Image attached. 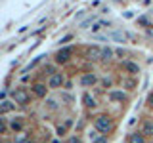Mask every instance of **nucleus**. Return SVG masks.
Segmentation results:
<instances>
[{"label":"nucleus","mask_w":153,"mask_h":143,"mask_svg":"<svg viewBox=\"0 0 153 143\" xmlns=\"http://www.w3.org/2000/svg\"><path fill=\"white\" fill-rule=\"evenodd\" d=\"M94 126H96V130H98V132H102V133H109V132L113 130V120L107 116V114H100V116H96Z\"/></svg>","instance_id":"1"},{"label":"nucleus","mask_w":153,"mask_h":143,"mask_svg":"<svg viewBox=\"0 0 153 143\" xmlns=\"http://www.w3.org/2000/svg\"><path fill=\"white\" fill-rule=\"evenodd\" d=\"M12 99L16 105H27L29 103V92L25 88H16L12 92Z\"/></svg>","instance_id":"2"},{"label":"nucleus","mask_w":153,"mask_h":143,"mask_svg":"<svg viewBox=\"0 0 153 143\" xmlns=\"http://www.w3.org/2000/svg\"><path fill=\"white\" fill-rule=\"evenodd\" d=\"M63 84H65V76L61 73H56V74H52L50 78H48V88H50V90H57V88H61Z\"/></svg>","instance_id":"3"},{"label":"nucleus","mask_w":153,"mask_h":143,"mask_svg":"<svg viewBox=\"0 0 153 143\" xmlns=\"http://www.w3.org/2000/svg\"><path fill=\"white\" fill-rule=\"evenodd\" d=\"M71 55H73V48H69V46L61 48V50L56 54V61H57V63H65V61H69Z\"/></svg>","instance_id":"4"},{"label":"nucleus","mask_w":153,"mask_h":143,"mask_svg":"<svg viewBox=\"0 0 153 143\" xmlns=\"http://www.w3.org/2000/svg\"><path fill=\"white\" fill-rule=\"evenodd\" d=\"M96 82H98V76H96L94 73H84L82 76H80V84H82L84 88H90V86H94Z\"/></svg>","instance_id":"5"},{"label":"nucleus","mask_w":153,"mask_h":143,"mask_svg":"<svg viewBox=\"0 0 153 143\" xmlns=\"http://www.w3.org/2000/svg\"><path fill=\"white\" fill-rule=\"evenodd\" d=\"M88 59H94V61H98V59H103V48L92 46V48L88 50Z\"/></svg>","instance_id":"6"},{"label":"nucleus","mask_w":153,"mask_h":143,"mask_svg":"<svg viewBox=\"0 0 153 143\" xmlns=\"http://www.w3.org/2000/svg\"><path fill=\"white\" fill-rule=\"evenodd\" d=\"M123 69L126 71L128 74H138V73H140V65L134 63V61H124V63H123Z\"/></svg>","instance_id":"7"},{"label":"nucleus","mask_w":153,"mask_h":143,"mask_svg":"<svg viewBox=\"0 0 153 143\" xmlns=\"http://www.w3.org/2000/svg\"><path fill=\"white\" fill-rule=\"evenodd\" d=\"M33 92H35L36 97H46L48 88H46V84H35V86H33Z\"/></svg>","instance_id":"8"},{"label":"nucleus","mask_w":153,"mask_h":143,"mask_svg":"<svg viewBox=\"0 0 153 143\" xmlns=\"http://www.w3.org/2000/svg\"><path fill=\"white\" fill-rule=\"evenodd\" d=\"M142 133L143 136H153V120H146L142 124Z\"/></svg>","instance_id":"9"},{"label":"nucleus","mask_w":153,"mask_h":143,"mask_svg":"<svg viewBox=\"0 0 153 143\" xmlns=\"http://www.w3.org/2000/svg\"><path fill=\"white\" fill-rule=\"evenodd\" d=\"M128 143H146V136H143L142 132H136V133H132V136H130Z\"/></svg>","instance_id":"10"},{"label":"nucleus","mask_w":153,"mask_h":143,"mask_svg":"<svg viewBox=\"0 0 153 143\" xmlns=\"http://www.w3.org/2000/svg\"><path fill=\"white\" fill-rule=\"evenodd\" d=\"M13 107H16V103H12V101H8V99H4L2 105H0V113H2V114H6V113L12 111Z\"/></svg>","instance_id":"11"},{"label":"nucleus","mask_w":153,"mask_h":143,"mask_svg":"<svg viewBox=\"0 0 153 143\" xmlns=\"http://www.w3.org/2000/svg\"><path fill=\"white\" fill-rule=\"evenodd\" d=\"M107 97L111 99V101H124V99H126V95H124L123 92H109Z\"/></svg>","instance_id":"12"},{"label":"nucleus","mask_w":153,"mask_h":143,"mask_svg":"<svg viewBox=\"0 0 153 143\" xmlns=\"http://www.w3.org/2000/svg\"><path fill=\"white\" fill-rule=\"evenodd\" d=\"M82 101H84V105H86V107H90V109H92V107H96V97H94V95H90V94H84Z\"/></svg>","instance_id":"13"},{"label":"nucleus","mask_w":153,"mask_h":143,"mask_svg":"<svg viewBox=\"0 0 153 143\" xmlns=\"http://www.w3.org/2000/svg\"><path fill=\"white\" fill-rule=\"evenodd\" d=\"M10 128H12L13 132H23V120L21 118H17V120H12V124H10Z\"/></svg>","instance_id":"14"},{"label":"nucleus","mask_w":153,"mask_h":143,"mask_svg":"<svg viewBox=\"0 0 153 143\" xmlns=\"http://www.w3.org/2000/svg\"><path fill=\"white\" fill-rule=\"evenodd\" d=\"M25 139H27V133L19 132L17 136H16V139H13V141H16V143H25Z\"/></svg>","instance_id":"15"},{"label":"nucleus","mask_w":153,"mask_h":143,"mask_svg":"<svg viewBox=\"0 0 153 143\" xmlns=\"http://www.w3.org/2000/svg\"><path fill=\"white\" fill-rule=\"evenodd\" d=\"M113 57V50L111 48H103V59H111Z\"/></svg>","instance_id":"16"},{"label":"nucleus","mask_w":153,"mask_h":143,"mask_svg":"<svg viewBox=\"0 0 153 143\" xmlns=\"http://www.w3.org/2000/svg\"><path fill=\"white\" fill-rule=\"evenodd\" d=\"M107 25H109V23H105V21H98V23H96V25L92 27V31L96 32V31H100L102 27H107Z\"/></svg>","instance_id":"17"},{"label":"nucleus","mask_w":153,"mask_h":143,"mask_svg":"<svg viewBox=\"0 0 153 143\" xmlns=\"http://www.w3.org/2000/svg\"><path fill=\"white\" fill-rule=\"evenodd\" d=\"M113 38H117V40L124 42V40H126V35H124V32H115V35H113Z\"/></svg>","instance_id":"18"},{"label":"nucleus","mask_w":153,"mask_h":143,"mask_svg":"<svg viewBox=\"0 0 153 143\" xmlns=\"http://www.w3.org/2000/svg\"><path fill=\"white\" fill-rule=\"evenodd\" d=\"M65 128L67 126H59V128H57V136H65Z\"/></svg>","instance_id":"19"},{"label":"nucleus","mask_w":153,"mask_h":143,"mask_svg":"<svg viewBox=\"0 0 153 143\" xmlns=\"http://www.w3.org/2000/svg\"><path fill=\"white\" fill-rule=\"evenodd\" d=\"M71 38H73V36H71V35H67L65 38H61V42H63V44H65V42H69V40H71Z\"/></svg>","instance_id":"20"},{"label":"nucleus","mask_w":153,"mask_h":143,"mask_svg":"<svg viewBox=\"0 0 153 143\" xmlns=\"http://www.w3.org/2000/svg\"><path fill=\"white\" fill-rule=\"evenodd\" d=\"M147 101H149V107H153V94H149V99H147Z\"/></svg>","instance_id":"21"},{"label":"nucleus","mask_w":153,"mask_h":143,"mask_svg":"<svg viewBox=\"0 0 153 143\" xmlns=\"http://www.w3.org/2000/svg\"><path fill=\"white\" fill-rule=\"evenodd\" d=\"M96 143H107V139H105V137H100V139L96 141Z\"/></svg>","instance_id":"22"}]
</instances>
